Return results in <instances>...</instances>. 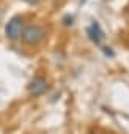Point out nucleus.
<instances>
[{
  "instance_id": "f03ea898",
  "label": "nucleus",
  "mask_w": 129,
  "mask_h": 134,
  "mask_svg": "<svg viewBox=\"0 0 129 134\" xmlns=\"http://www.w3.org/2000/svg\"><path fill=\"white\" fill-rule=\"evenodd\" d=\"M22 30H24V18L19 14L13 16L5 25V35L8 40H17L22 35Z\"/></svg>"
},
{
  "instance_id": "423d86ee",
  "label": "nucleus",
  "mask_w": 129,
  "mask_h": 134,
  "mask_svg": "<svg viewBox=\"0 0 129 134\" xmlns=\"http://www.w3.org/2000/svg\"><path fill=\"white\" fill-rule=\"evenodd\" d=\"M22 2H25L28 5H36V3H39V0H22Z\"/></svg>"
},
{
  "instance_id": "20e7f679",
  "label": "nucleus",
  "mask_w": 129,
  "mask_h": 134,
  "mask_svg": "<svg viewBox=\"0 0 129 134\" xmlns=\"http://www.w3.org/2000/svg\"><path fill=\"white\" fill-rule=\"evenodd\" d=\"M87 35H88V38H90L93 43H96V44H99V43L105 38L104 30L101 29V25H99L98 22H91V24L88 25V29H87Z\"/></svg>"
},
{
  "instance_id": "0eeeda50",
  "label": "nucleus",
  "mask_w": 129,
  "mask_h": 134,
  "mask_svg": "<svg viewBox=\"0 0 129 134\" xmlns=\"http://www.w3.org/2000/svg\"><path fill=\"white\" fill-rule=\"evenodd\" d=\"M104 52H105L107 55H110V57H113V52H112L110 49H107V47H104Z\"/></svg>"
},
{
  "instance_id": "39448f33",
  "label": "nucleus",
  "mask_w": 129,
  "mask_h": 134,
  "mask_svg": "<svg viewBox=\"0 0 129 134\" xmlns=\"http://www.w3.org/2000/svg\"><path fill=\"white\" fill-rule=\"evenodd\" d=\"M63 21H64V25H73V21H74V18H73V16H66V18H64Z\"/></svg>"
},
{
  "instance_id": "f257e3e1",
  "label": "nucleus",
  "mask_w": 129,
  "mask_h": 134,
  "mask_svg": "<svg viewBox=\"0 0 129 134\" xmlns=\"http://www.w3.org/2000/svg\"><path fill=\"white\" fill-rule=\"evenodd\" d=\"M44 35H46V32H44V29H43L41 25L32 24V25H27V27L22 30L21 38H22V41H24L25 44H28V46H36V44H39V43L44 40Z\"/></svg>"
},
{
  "instance_id": "7ed1b4c3",
  "label": "nucleus",
  "mask_w": 129,
  "mask_h": 134,
  "mask_svg": "<svg viewBox=\"0 0 129 134\" xmlns=\"http://www.w3.org/2000/svg\"><path fill=\"white\" fill-rule=\"evenodd\" d=\"M47 81L44 79V77H41V76H36L35 79H32L30 81V84H28V92L32 93V95H35V96H38V95H43L46 90H47Z\"/></svg>"
},
{
  "instance_id": "6e6552de",
  "label": "nucleus",
  "mask_w": 129,
  "mask_h": 134,
  "mask_svg": "<svg viewBox=\"0 0 129 134\" xmlns=\"http://www.w3.org/2000/svg\"><path fill=\"white\" fill-rule=\"evenodd\" d=\"M84 2H85V0H82V3H84Z\"/></svg>"
}]
</instances>
